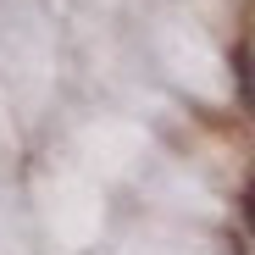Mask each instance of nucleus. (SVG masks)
Wrapping results in <instances>:
<instances>
[{
    "instance_id": "f257e3e1",
    "label": "nucleus",
    "mask_w": 255,
    "mask_h": 255,
    "mask_svg": "<svg viewBox=\"0 0 255 255\" xmlns=\"http://www.w3.org/2000/svg\"><path fill=\"white\" fill-rule=\"evenodd\" d=\"M233 72H239V95H250V56H244V45L233 50Z\"/></svg>"
}]
</instances>
